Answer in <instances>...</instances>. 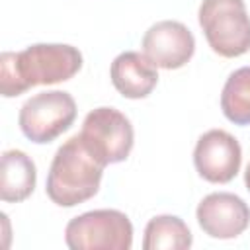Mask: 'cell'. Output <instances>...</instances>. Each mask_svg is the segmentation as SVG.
<instances>
[{
    "label": "cell",
    "mask_w": 250,
    "mask_h": 250,
    "mask_svg": "<svg viewBox=\"0 0 250 250\" xmlns=\"http://www.w3.org/2000/svg\"><path fill=\"white\" fill-rule=\"evenodd\" d=\"M82 68V53L64 43H35L0 55V94L14 98L33 86L70 80Z\"/></svg>",
    "instance_id": "cell-1"
},
{
    "label": "cell",
    "mask_w": 250,
    "mask_h": 250,
    "mask_svg": "<svg viewBox=\"0 0 250 250\" xmlns=\"http://www.w3.org/2000/svg\"><path fill=\"white\" fill-rule=\"evenodd\" d=\"M105 164L96 158L80 135L70 137L53 156L45 191L61 207H74L88 201L100 189Z\"/></svg>",
    "instance_id": "cell-2"
},
{
    "label": "cell",
    "mask_w": 250,
    "mask_h": 250,
    "mask_svg": "<svg viewBox=\"0 0 250 250\" xmlns=\"http://www.w3.org/2000/svg\"><path fill=\"white\" fill-rule=\"evenodd\" d=\"M199 25L217 55L234 59L250 51V16L244 0H203Z\"/></svg>",
    "instance_id": "cell-3"
},
{
    "label": "cell",
    "mask_w": 250,
    "mask_h": 250,
    "mask_svg": "<svg viewBox=\"0 0 250 250\" xmlns=\"http://www.w3.org/2000/svg\"><path fill=\"white\" fill-rule=\"evenodd\" d=\"M64 242L72 250H129L133 225L117 209H96L68 221Z\"/></svg>",
    "instance_id": "cell-4"
},
{
    "label": "cell",
    "mask_w": 250,
    "mask_h": 250,
    "mask_svg": "<svg viewBox=\"0 0 250 250\" xmlns=\"http://www.w3.org/2000/svg\"><path fill=\"white\" fill-rule=\"evenodd\" d=\"M76 119V102L68 92L49 90L31 96L18 115L21 133L37 145H45L62 135Z\"/></svg>",
    "instance_id": "cell-5"
},
{
    "label": "cell",
    "mask_w": 250,
    "mask_h": 250,
    "mask_svg": "<svg viewBox=\"0 0 250 250\" xmlns=\"http://www.w3.org/2000/svg\"><path fill=\"white\" fill-rule=\"evenodd\" d=\"M90 152L100 158L105 166L123 162L135 143L131 121L115 107H96L82 123L78 133Z\"/></svg>",
    "instance_id": "cell-6"
},
{
    "label": "cell",
    "mask_w": 250,
    "mask_h": 250,
    "mask_svg": "<svg viewBox=\"0 0 250 250\" xmlns=\"http://www.w3.org/2000/svg\"><path fill=\"white\" fill-rule=\"evenodd\" d=\"M242 148L238 141L223 131L211 129L197 139L193 164L197 174L211 184H229L240 170Z\"/></svg>",
    "instance_id": "cell-7"
},
{
    "label": "cell",
    "mask_w": 250,
    "mask_h": 250,
    "mask_svg": "<svg viewBox=\"0 0 250 250\" xmlns=\"http://www.w3.org/2000/svg\"><path fill=\"white\" fill-rule=\"evenodd\" d=\"M197 223L205 234L219 240L240 236L250 225V207L246 201L229 191L205 195L195 211Z\"/></svg>",
    "instance_id": "cell-8"
},
{
    "label": "cell",
    "mask_w": 250,
    "mask_h": 250,
    "mask_svg": "<svg viewBox=\"0 0 250 250\" xmlns=\"http://www.w3.org/2000/svg\"><path fill=\"white\" fill-rule=\"evenodd\" d=\"M195 51L191 31L176 20H164L150 25L143 37V53L156 68H182Z\"/></svg>",
    "instance_id": "cell-9"
},
{
    "label": "cell",
    "mask_w": 250,
    "mask_h": 250,
    "mask_svg": "<svg viewBox=\"0 0 250 250\" xmlns=\"http://www.w3.org/2000/svg\"><path fill=\"white\" fill-rule=\"evenodd\" d=\"M109 76L115 90L123 98L131 100L146 98L158 84L156 66L148 61L145 53L137 51H125L117 55L111 62Z\"/></svg>",
    "instance_id": "cell-10"
},
{
    "label": "cell",
    "mask_w": 250,
    "mask_h": 250,
    "mask_svg": "<svg viewBox=\"0 0 250 250\" xmlns=\"http://www.w3.org/2000/svg\"><path fill=\"white\" fill-rule=\"evenodd\" d=\"M37 182L33 160L23 150H4L0 168V197L6 203H20L27 199Z\"/></svg>",
    "instance_id": "cell-11"
},
{
    "label": "cell",
    "mask_w": 250,
    "mask_h": 250,
    "mask_svg": "<svg viewBox=\"0 0 250 250\" xmlns=\"http://www.w3.org/2000/svg\"><path fill=\"white\" fill-rule=\"evenodd\" d=\"M193 242L188 225L176 215L152 217L145 227L143 250H186Z\"/></svg>",
    "instance_id": "cell-12"
},
{
    "label": "cell",
    "mask_w": 250,
    "mask_h": 250,
    "mask_svg": "<svg viewBox=\"0 0 250 250\" xmlns=\"http://www.w3.org/2000/svg\"><path fill=\"white\" fill-rule=\"evenodd\" d=\"M221 109L234 125H250V66H242L227 78Z\"/></svg>",
    "instance_id": "cell-13"
},
{
    "label": "cell",
    "mask_w": 250,
    "mask_h": 250,
    "mask_svg": "<svg viewBox=\"0 0 250 250\" xmlns=\"http://www.w3.org/2000/svg\"><path fill=\"white\" fill-rule=\"evenodd\" d=\"M244 184H246V189L250 191V162L246 166V172H244Z\"/></svg>",
    "instance_id": "cell-14"
}]
</instances>
